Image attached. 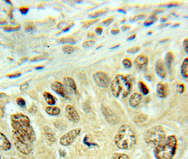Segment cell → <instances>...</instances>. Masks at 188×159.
<instances>
[{
	"label": "cell",
	"mask_w": 188,
	"mask_h": 159,
	"mask_svg": "<svg viewBox=\"0 0 188 159\" xmlns=\"http://www.w3.org/2000/svg\"><path fill=\"white\" fill-rule=\"evenodd\" d=\"M178 4H176V3H172V4H170L168 5V7H173V6H178Z\"/></svg>",
	"instance_id": "obj_49"
},
{
	"label": "cell",
	"mask_w": 188,
	"mask_h": 159,
	"mask_svg": "<svg viewBox=\"0 0 188 159\" xmlns=\"http://www.w3.org/2000/svg\"><path fill=\"white\" fill-rule=\"evenodd\" d=\"M44 134L45 137H46L48 141H50V142H55L56 141V138L55 137L53 132H52V129L50 128L49 127H44Z\"/></svg>",
	"instance_id": "obj_18"
},
{
	"label": "cell",
	"mask_w": 188,
	"mask_h": 159,
	"mask_svg": "<svg viewBox=\"0 0 188 159\" xmlns=\"http://www.w3.org/2000/svg\"><path fill=\"white\" fill-rule=\"evenodd\" d=\"M130 28V26H129V25H123V26L121 27V30H122V31H127L129 30V29Z\"/></svg>",
	"instance_id": "obj_44"
},
{
	"label": "cell",
	"mask_w": 188,
	"mask_h": 159,
	"mask_svg": "<svg viewBox=\"0 0 188 159\" xmlns=\"http://www.w3.org/2000/svg\"><path fill=\"white\" fill-rule=\"evenodd\" d=\"M122 65L124 66V67L126 68V69H130L132 67V61L128 58H125L122 60Z\"/></svg>",
	"instance_id": "obj_29"
},
{
	"label": "cell",
	"mask_w": 188,
	"mask_h": 159,
	"mask_svg": "<svg viewBox=\"0 0 188 159\" xmlns=\"http://www.w3.org/2000/svg\"><path fill=\"white\" fill-rule=\"evenodd\" d=\"M120 30L119 29H112L111 31V34H113V35H116V34H118L120 33Z\"/></svg>",
	"instance_id": "obj_46"
},
{
	"label": "cell",
	"mask_w": 188,
	"mask_h": 159,
	"mask_svg": "<svg viewBox=\"0 0 188 159\" xmlns=\"http://www.w3.org/2000/svg\"><path fill=\"white\" fill-rule=\"evenodd\" d=\"M151 33H152V31H150L148 33V34H151Z\"/></svg>",
	"instance_id": "obj_55"
},
{
	"label": "cell",
	"mask_w": 188,
	"mask_h": 159,
	"mask_svg": "<svg viewBox=\"0 0 188 159\" xmlns=\"http://www.w3.org/2000/svg\"><path fill=\"white\" fill-rule=\"evenodd\" d=\"M112 94L115 98H125L132 90V84L130 80L123 74L116 75L111 84Z\"/></svg>",
	"instance_id": "obj_4"
},
{
	"label": "cell",
	"mask_w": 188,
	"mask_h": 159,
	"mask_svg": "<svg viewBox=\"0 0 188 159\" xmlns=\"http://www.w3.org/2000/svg\"><path fill=\"white\" fill-rule=\"evenodd\" d=\"M115 144L120 149L128 150L133 148L137 142V137L130 125L123 124L115 136Z\"/></svg>",
	"instance_id": "obj_2"
},
{
	"label": "cell",
	"mask_w": 188,
	"mask_h": 159,
	"mask_svg": "<svg viewBox=\"0 0 188 159\" xmlns=\"http://www.w3.org/2000/svg\"><path fill=\"white\" fill-rule=\"evenodd\" d=\"M182 45L185 51L186 52L187 54H188V38H185V39L183 40Z\"/></svg>",
	"instance_id": "obj_37"
},
{
	"label": "cell",
	"mask_w": 188,
	"mask_h": 159,
	"mask_svg": "<svg viewBox=\"0 0 188 159\" xmlns=\"http://www.w3.org/2000/svg\"><path fill=\"white\" fill-rule=\"evenodd\" d=\"M46 59L45 57L40 56V57H35L32 58L31 60V62H39V61H43Z\"/></svg>",
	"instance_id": "obj_35"
},
{
	"label": "cell",
	"mask_w": 188,
	"mask_h": 159,
	"mask_svg": "<svg viewBox=\"0 0 188 159\" xmlns=\"http://www.w3.org/2000/svg\"><path fill=\"white\" fill-rule=\"evenodd\" d=\"M155 72L160 78L164 79L166 76V70L162 60H158L155 64Z\"/></svg>",
	"instance_id": "obj_14"
},
{
	"label": "cell",
	"mask_w": 188,
	"mask_h": 159,
	"mask_svg": "<svg viewBox=\"0 0 188 159\" xmlns=\"http://www.w3.org/2000/svg\"><path fill=\"white\" fill-rule=\"evenodd\" d=\"M62 51L65 54H72L74 52V48L73 46L66 45L62 47Z\"/></svg>",
	"instance_id": "obj_27"
},
{
	"label": "cell",
	"mask_w": 188,
	"mask_h": 159,
	"mask_svg": "<svg viewBox=\"0 0 188 159\" xmlns=\"http://www.w3.org/2000/svg\"><path fill=\"white\" fill-rule=\"evenodd\" d=\"M140 50V47L139 46H134V47H130V48H129L127 50V52L128 53H132V54H134V53H137V52Z\"/></svg>",
	"instance_id": "obj_32"
},
{
	"label": "cell",
	"mask_w": 188,
	"mask_h": 159,
	"mask_svg": "<svg viewBox=\"0 0 188 159\" xmlns=\"http://www.w3.org/2000/svg\"><path fill=\"white\" fill-rule=\"evenodd\" d=\"M84 144H85L86 145V146H88L89 147H91V146H97V144H92V143H89L88 141H87V136L84 137Z\"/></svg>",
	"instance_id": "obj_40"
},
{
	"label": "cell",
	"mask_w": 188,
	"mask_h": 159,
	"mask_svg": "<svg viewBox=\"0 0 188 159\" xmlns=\"http://www.w3.org/2000/svg\"><path fill=\"white\" fill-rule=\"evenodd\" d=\"M101 112L103 113V115L105 118V120L108 122V123L111 124H115L118 123L119 122V117L115 114V113L110 110L108 108L105 107V105L101 106Z\"/></svg>",
	"instance_id": "obj_9"
},
{
	"label": "cell",
	"mask_w": 188,
	"mask_h": 159,
	"mask_svg": "<svg viewBox=\"0 0 188 159\" xmlns=\"http://www.w3.org/2000/svg\"><path fill=\"white\" fill-rule=\"evenodd\" d=\"M134 63L137 69L143 71L147 67L149 64V57L147 56L144 55V54H140V55L137 57L134 60Z\"/></svg>",
	"instance_id": "obj_10"
},
{
	"label": "cell",
	"mask_w": 188,
	"mask_h": 159,
	"mask_svg": "<svg viewBox=\"0 0 188 159\" xmlns=\"http://www.w3.org/2000/svg\"><path fill=\"white\" fill-rule=\"evenodd\" d=\"M156 94L160 98H166L167 95L166 86L164 83L160 82L156 86Z\"/></svg>",
	"instance_id": "obj_17"
},
{
	"label": "cell",
	"mask_w": 188,
	"mask_h": 159,
	"mask_svg": "<svg viewBox=\"0 0 188 159\" xmlns=\"http://www.w3.org/2000/svg\"><path fill=\"white\" fill-rule=\"evenodd\" d=\"M179 26V24H175V25H173V26H172V27H173V28H174V27H177V26Z\"/></svg>",
	"instance_id": "obj_54"
},
{
	"label": "cell",
	"mask_w": 188,
	"mask_h": 159,
	"mask_svg": "<svg viewBox=\"0 0 188 159\" xmlns=\"http://www.w3.org/2000/svg\"><path fill=\"white\" fill-rule=\"evenodd\" d=\"M17 103L21 108H25V107H26V101H25V100L22 98H18L17 99Z\"/></svg>",
	"instance_id": "obj_31"
},
{
	"label": "cell",
	"mask_w": 188,
	"mask_h": 159,
	"mask_svg": "<svg viewBox=\"0 0 188 159\" xmlns=\"http://www.w3.org/2000/svg\"><path fill=\"white\" fill-rule=\"evenodd\" d=\"M43 97H44L45 101H46L48 105H53L56 103V98L51 94H50L49 92L45 91L43 93Z\"/></svg>",
	"instance_id": "obj_20"
},
{
	"label": "cell",
	"mask_w": 188,
	"mask_h": 159,
	"mask_svg": "<svg viewBox=\"0 0 188 159\" xmlns=\"http://www.w3.org/2000/svg\"><path fill=\"white\" fill-rule=\"evenodd\" d=\"M11 148V144L8 138L0 131V151H6Z\"/></svg>",
	"instance_id": "obj_13"
},
{
	"label": "cell",
	"mask_w": 188,
	"mask_h": 159,
	"mask_svg": "<svg viewBox=\"0 0 188 159\" xmlns=\"http://www.w3.org/2000/svg\"><path fill=\"white\" fill-rule=\"evenodd\" d=\"M64 82H65V84L66 87L70 88L76 94H78L77 86L74 79L71 78V77H65V78H64Z\"/></svg>",
	"instance_id": "obj_16"
},
{
	"label": "cell",
	"mask_w": 188,
	"mask_h": 159,
	"mask_svg": "<svg viewBox=\"0 0 188 159\" xmlns=\"http://www.w3.org/2000/svg\"><path fill=\"white\" fill-rule=\"evenodd\" d=\"M138 86H139V90H140V91L144 95H146L149 94V89L147 86H146L144 82H142V81H139V82L138 83Z\"/></svg>",
	"instance_id": "obj_23"
},
{
	"label": "cell",
	"mask_w": 188,
	"mask_h": 159,
	"mask_svg": "<svg viewBox=\"0 0 188 159\" xmlns=\"http://www.w3.org/2000/svg\"><path fill=\"white\" fill-rule=\"evenodd\" d=\"M177 91L179 94H182L185 91V85L182 84V83H180L177 86Z\"/></svg>",
	"instance_id": "obj_36"
},
{
	"label": "cell",
	"mask_w": 188,
	"mask_h": 159,
	"mask_svg": "<svg viewBox=\"0 0 188 159\" xmlns=\"http://www.w3.org/2000/svg\"><path fill=\"white\" fill-rule=\"evenodd\" d=\"M105 13V11H96V12H95V13H91V14H90V16H89V17H91V18H97L98 17H100V16H102L103 14H104Z\"/></svg>",
	"instance_id": "obj_33"
},
{
	"label": "cell",
	"mask_w": 188,
	"mask_h": 159,
	"mask_svg": "<svg viewBox=\"0 0 188 159\" xmlns=\"http://www.w3.org/2000/svg\"><path fill=\"white\" fill-rule=\"evenodd\" d=\"M43 67H36V69H43Z\"/></svg>",
	"instance_id": "obj_53"
},
{
	"label": "cell",
	"mask_w": 188,
	"mask_h": 159,
	"mask_svg": "<svg viewBox=\"0 0 188 159\" xmlns=\"http://www.w3.org/2000/svg\"><path fill=\"white\" fill-rule=\"evenodd\" d=\"M180 72L182 76L185 79H188V57L185 58L181 65Z\"/></svg>",
	"instance_id": "obj_19"
},
{
	"label": "cell",
	"mask_w": 188,
	"mask_h": 159,
	"mask_svg": "<svg viewBox=\"0 0 188 159\" xmlns=\"http://www.w3.org/2000/svg\"><path fill=\"white\" fill-rule=\"evenodd\" d=\"M170 25V24H164V25H162V26H159V28H163V27H166V26H169Z\"/></svg>",
	"instance_id": "obj_50"
},
{
	"label": "cell",
	"mask_w": 188,
	"mask_h": 159,
	"mask_svg": "<svg viewBox=\"0 0 188 159\" xmlns=\"http://www.w3.org/2000/svg\"><path fill=\"white\" fill-rule=\"evenodd\" d=\"M21 75V73H17V74L8 75L7 77H9V78H17V77L20 76Z\"/></svg>",
	"instance_id": "obj_43"
},
{
	"label": "cell",
	"mask_w": 188,
	"mask_h": 159,
	"mask_svg": "<svg viewBox=\"0 0 188 159\" xmlns=\"http://www.w3.org/2000/svg\"><path fill=\"white\" fill-rule=\"evenodd\" d=\"M11 123L13 133L32 144L35 142L36 135L28 116L22 113L13 114L11 116Z\"/></svg>",
	"instance_id": "obj_1"
},
{
	"label": "cell",
	"mask_w": 188,
	"mask_h": 159,
	"mask_svg": "<svg viewBox=\"0 0 188 159\" xmlns=\"http://www.w3.org/2000/svg\"><path fill=\"white\" fill-rule=\"evenodd\" d=\"M50 87H51L52 91H54L56 94L61 95L62 97L65 98H68L67 92H66L65 86L59 81H54V82H52L51 85H50Z\"/></svg>",
	"instance_id": "obj_11"
},
{
	"label": "cell",
	"mask_w": 188,
	"mask_h": 159,
	"mask_svg": "<svg viewBox=\"0 0 188 159\" xmlns=\"http://www.w3.org/2000/svg\"><path fill=\"white\" fill-rule=\"evenodd\" d=\"M145 17H146V15L144 14V13H141V14H139V15L136 16V17H134V21H140V20L144 19Z\"/></svg>",
	"instance_id": "obj_38"
},
{
	"label": "cell",
	"mask_w": 188,
	"mask_h": 159,
	"mask_svg": "<svg viewBox=\"0 0 188 159\" xmlns=\"http://www.w3.org/2000/svg\"><path fill=\"white\" fill-rule=\"evenodd\" d=\"M28 84L27 83H24V84H22L21 86V87H20V89L21 90V91H25L26 89L27 88H28Z\"/></svg>",
	"instance_id": "obj_45"
},
{
	"label": "cell",
	"mask_w": 188,
	"mask_h": 159,
	"mask_svg": "<svg viewBox=\"0 0 188 159\" xmlns=\"http://www.w3.org/2000/svg\"><path fill=\"white\" fill-rule=\"evenodd\" d=\"M0 159H1V156H0Z\"/></svg>",
	"instance_id": "obj_56"
},
{
	"label": "cell",
	"mask_w": 188,
	"mask_h": 159,
	"mask_svg": "<svg viewBox=\"0 0 188 159\" xmlns=\"http://www.w3.org/2000/svg\"><path fill=\"white\" fill-rule=\"evenodd\" d=\"M135 38H136V34H133L132 35L130 36V37L127 38V40L128 41H130V40H134Z\"/></svg>",
	"instance_id": "obj_47"
},
{
	"label": "cell",
	"mask_w": 188,
	"mask_h": 159,
	"mask_svg": "<svg viewBox=\"0 0 188 159\" xmlns=\"http://www.w3.org/2000/svg\"><path fill=\"white\" fill-rule=\"evenodd\" d=\"M21 26H4L3 27V30L7 32H13V31H17L20 30Z\"/></svg>",
	"instance_id": "obj_28"
},
{
	"label": "cell",
	"mask_w": 188,
	"mask_h": 159,
	"mask_svg": "<svg viewBox=\"0 0 188 159\" xmlns=\"http://www.w3.org/2000/svg\"><path fill=\"white\" fill-rule=\"evenodd\" d=\"M167 20H168V18L164 17H162L161 19H160V21L161 22V23H165V22H166V21H167Z\"/></svg>",
	"instance_id": "obj_48"
},
{
	"label": "cell",
	"mask_w": 188,
	"mask_h": 159,
	"mask_svg": "<svg viewBox=\"0 0 188 159\" xmlns=\"http://www.w3.org/2000/svg\"><path fill=\"white\" fill-rule=\"evenodd\" d=\"M28 10H29V9L28 7H26V6H22V7L19 8L20 12L22 14H26V13H28Z\"/></svg>",
	"instance_id": "obj_39"
},
{
	"label": "cell",
	"mask_w": 188,
	"mask_h": 159,
	"mask_svg": "<svg viewBox=\"0 0 188 159\" xmlns=\"http://www.w3.org/2000/svg\"><path fill=\"white\" fill-rule=\"evenodd\" d=\"M119 47V45H115V46H114V47H111V49H114V48H116V47Z\"/></svg>",
	"instance_id": "obj_52"
},
{
	"label": "cell",
	"mask_w": 188,
	"mask_h": 159,
	"mask_svg": "<svg viewBox=\"0 0 188 159\" xmlns=\"http://www.w3.org/2000/svg\"><path fill=\"white\" fill-rule=\"evenodd\" d=\"M178 148V140L175 135L167 137L166 139L156 146L153 155L156 159H173Z\"/></svg>",
	"instance_id": "obj_3"
},
{
	"label": "cell",
	"mask_w": 188,
	"mask_h": 159,
	"mask_svg": "<svg viewBox=\"0 0 188 159\" xmlns=\"http://www.w3.org/2000/svg\"><path fill=\"white\" fill-rule=\"evenodd\" d=\"M113 21H114L113 18H109V19H107L105 20V21H103L102 24L105 26H109L110 24H111L112 22H113Z\"/></svg>",
	"instance_id": "obj_34"
},
{
	"label": "cell",
	"mask_w": 188,
	"mask_h": 159,
	"mask_svg": "<svg viewBox=\"0 0 188 159\" xmlns=\"http://www.w3.org/2000/svg\"><path fill=\"white\" fill-rule=\"evenodd\" d=\"M144 140L149 144L157 146L166 139V134L162 126L157 125L146 130L144 132Z\"/></svg>",
	"instance_id": "obj_5"
},
{
	"label": "cell",
	"mask_w": 188,
	"mask_h": 159,
	"mask_svg": "<svg viewBox=\"0 0 188 159\" xmlns=\"http://www.w3.org/2000/svg\"><path fill=\"white\" fill-rule=\"evenodd\" d=\"M66 117L73 122H78L80 120V116L76 109L71 105H67L65 108Z\"/></svg>",
	"instance_id": "obj_12"
},
{
	"label": "cell",
	"mask_w": 188,
	"mask_h": 159,
	"mask_svg": "<svg viewBox=\"0 0 188 159\" xmlns=\"http://www.w3.org/2000/svg\"><path fill=\"white\" fill-rule=\"evenodd\" d=\"M98 21V19H95V20H93V21H88V22H87V23H86V24H84V27H88L89 26H91V25L93 24L94 23L97 22Z\"/></svg>",
	"instance_id": "obj_41"
},
{
	"label": "cell",
	"mask_w": 188,
	"mask_h": 159,
	"mask_svg": "<svg viewBox=\"0 0 188 159\" xmlns=\"http://www.w3.org/2000/svg\"><path fill=\"white\" fill-rule=\"evenodd\" d=\"M81 131V128H76L72 129L65 135H64L59 139V144L63 146H70L74 142L76 139L80 135Z\"/></svg>",
	"instance_id": "obj_7"
},
{
	"label": "cell",
	"mask_w": 188,
	"mask_h": 159,
	"mask_svg": "<svg viewBox=\"0 0 188 159\" xmlns=\"http://www.w3.org/2000/svg\"><path fill=\"white\" fill-rule=\"evenodd\" d=\"M45 112L47 115H52V116H57L60 113V109L58 107L55 106H48L45 108Z\"/></svg>",
	"instance_id": "obj_21"
},
{
	"label": "cell",
	"mask_w": 188,
	"mask_h": 159,
	"mask_svg": "<svg viewBox=\"0 0 188 159\" xmlns=\"http://www.w3.org/2000/svg\"><path fill=\"white\" fill-rule=\"evenodd\" d=\"M96 33L98 34V35H101V33H103V28L102 27L98 26L96 28Z\"/></svg>",
	"instance_id": "obj_42"
},
{
	"label": "cell",
	"mask_w": 188,
	"mask_h": 159,
	"mask_svg": "<svg viewBox=\"0 0 188 159\" xmlns=\"http://www.w3.org/2000/svg\"><path fill=\"white\" fill-rule=\"evenodd\" d=\"M165 60H166V67L168 68V69H171L172 64H173L174 61V55L172 52H168L166 54V58H165Z\"/></svg>",
	"instance_id": "obj_22"
},
{
	"label": "cell",
	"mask_w": 188,
	"mask_h": 159,
	"mask_svg": "<svg viewBox=\"0 0 188 159\" xmlns=\"http://www.w3.org/2000/svg\"><path fill=\"white\" fill-rule=\"evenodd\" d=\"M96 41L94 40H86V41L83 43V47H85V48H88V47H91L93 46L94 45H95Z\"/></svg>",
	"instance_id": "obj_30"
},
{
	"label": "cell",
	"mask_w": 188,
	"mask_h": 159,
	"mask_svg": "<svg viewBox=\"0 0 188 159\" xmlns=\"http://www.w3.org/2000/svg\"><path fill=\"white\" fill-rule=\"evenodd\" d=\"M2 96H6V94H2V93H0V97H2Z\"/></svg>",
	"instance_id": "obj_51"
},
{
	"label": "cell",
	"mask_w": 188,
	"mask_h": 159,
	"mask_svg": "<svg viewBox=\"0 0 188 159\" xmlns=\"http://www.w3.org/2000/svg\"><path fill=\"white\" fill-rule=\"evenodd\" d=\"M142 100V96L139 93H134L131 95L129 99V104L133 108H137L140 104Z\"/></svg>",
	"instance_id": "obj_15"
},
{
	"label": "cell",
	"mask_w": 188,
	"mask_h": 159,
	"mask_svg": "<svg viewBox=\"0 0 188 159\" xmlns=\"http://www.w3.org/2000/svg\"><path fill=\"white\" fill-rule=\"evenodd\" d=\"M111 159H130L129 156L125 153H115L112 156Z\"/></svg>",
	"instance_id": "obj_26"
},
{
	"label": "cell",
	"mask_w": 188,
	"mask_h": 159,
	"mask_svg": "<svg viewBox=\"0 0 188 159\" xmlns=\"http://www.w3.org/2000/svg\"><path fill=\"white\" fill-rule=\"evenodd\" d=\"M59 43H62V44H75L76 40L72 37L62 38L59 40Z\"/></svg>",
	"instance_id": "obj_24"
},
{
	"label": "cell",
	"mask_w": 188,
	"mask_h": 159,
	"mask_svg": "<svg viewBox=\"0 0 188 159\" xmlns=\"http://www.w3.org/2000/svg\"><path fill=\"white\" fill-rule=\"evenodd\" d=\"M93 78L96 84L100 88H107L110 84V82H111V79H110L108 75L103 72H96L93 75Z\"/></svg>",
	"instance_id": "obj_8"
},
{
	"label": "cell",
	"mask_w": 188,
	"mask_h": 159,
	"mask_svg": "<svg viewBox=\"0 0 188 159\" xmlns=\"http://www.w3.org/2000/svg\"><path fill=\"white\" fill-rule=\"evenodd\" d=\"M157 20V18L156 17V16L154 15H152L151 16V17L149 18V19L146 20V21L144 23V26H151V25H152L153 23L156 21Z\"/></svg>",
	"instance_id": "obj_25"
},
{
	"label": "cell",
	"mask_w": 188,
	"mask_h": 159,
	"mask_svg": "<svg viewBox=\"0 0 188 159\" xmlns=\"http://www.w3.org/2000/svg\"><path fill=\"white\" fill-rule=\"evenodd\" d=\"M13 138L14 139V146L20 153L24 155H28L33 150V144L28 141L13 133Z\"/></svg>",
	"instance_id": "obj_6"
}]
</instances>
